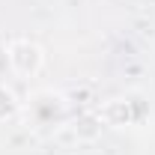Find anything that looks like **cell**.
Instances as JSON below:
<instances>
[{
  "mask_svg": "<svg viewBox=\"0 0 155 155\" xmlns=\"http://www.w3.org/2000/svg\"><path fill=\"white\" fill-rule=\"evenodd\" d=\"M6 66L18 81L39 78L45 69V48L33 39H12L6 45Z\"/></svg>",
  "mask_w": 155,
  "mask_h": 155,
  "instance_id": "cell-1",
  "label": "cell"
},
{
  "mask_svg": "<svg viewBox=\"0 0 155 155\" xmlns=\"http://www.w3.org/2000/svg\"><path fill=\"white\" fill-rule=\"evenodd\" d=\"M24 114L36 128H57L66 119V98L60 93H54V90H36L27 98Z\"/></svg>",
  "mask_w": 155,
  "mask_h": 155,
  "instance_id": "cell-2",
  "label": "cell"
},
{
  "mask_svg": "<svg viewBox=\"0 0 155 155\" xmlns=\"http://www.w3.org/2000/svg\"><path fill=\"white\" fill-rule=\"evenodd\" d=\"M21 98L18 93L12 90V84H6V81H0V122H9V119H15L21 114Z\"/></svg>",
  "mask_w": 155,
  "mask_h": 155,
  "instance_id": "cell-3",
  "label": "cell"
}]
</instances>
